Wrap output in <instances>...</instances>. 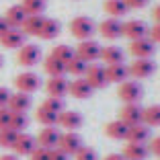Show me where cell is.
<instances>
[{
    "label": "cell",
    "mask_w": 160,
    "mask_h": 160,
    "mask_svg": "<svg viewBox=\"0 0 160 160\" xmlns=\"http://www.w3.org/2000/svg\"><path fill=\"white\" fill-rule=\"evenodd\" d=\"M105 72H107V80L115 82V84H121V82L129 80V68H127L125 62L123 64H111V66L105 68Z\"/></svg>",
    "instance_id": "19"
},
{
    "label": "cell",
    "mask_w": 160,
    "mask_h": 160,
    "mask_svg": "<svg viewBox=\"0 0 160 160\" xmlns=\"http://www.w3.org/2000/svg\"><path fill=\"white\" fill-rule=\"evenodd\" d=\"M117 97L123 103H140V99L144 97V88L136 80H125L117 86Z\"/></svg>",
    "instance_id": "2"
},
{
    "label": "cell",
    "mask_w": 160,
    "mask_h": 160,
    "mask_svg": "<svg viewBox=\"0 0 160 160\" xmlns=\"http://www.w3.org/2000/svg\"><path fill=\"white\" fill-rule=\"evenodd\" d=\"M31 160H49V150H45V148H35L33 152H31V156H29Z\"/></svg>",
    "instance_id": "39"
},
{
    "label": "cell",
    "mask_w": 160,
    "mask_h": 160,
    "mask_svg": "<svg viewBox=\"0 0 160 160\" xmlns=\"http://www.w3.org/2000/svg\"><path fill=\"white\" fill-rule=\"evenodd\" d=\"M21 6L25 8L27 14H43V10H45V0H23Z\"/></svg>",
    "instance_id": "35"
},
{
    "label": "cell",
    "mask_w": 160,
    "mask_h": 160,
    "mask_svg": "<svg viewBox=\"0 0 160 160\" xmlns=\"http://www.w3.org/2000/svg\"><path fill=\"white\" fill-rule=\"evenodd\" d=\"M6 31H10V25L6 23V19H4V17H0V37H2V35H4Z\"/></svg>",
    "instance_id": "46"
},
{
    "label": "cell",
    "mask_w": 160,
    "mask_h": 160,
    "mask_svg": "<svg viewBox=\"0 0 160 160\" xmlns=\"http://www.w3.org/2000/svg\"><path fill=\"white\" fill-rule=\"evenodd\" d=\"M17 136L19 133L10 129V127H4V129H0V148H12L14 142H17Z\"/></svg>",
    "instance_id": "36"
},
{
    "label": "cell",
    "mask_w": 160,
    "mask_h": 160,
    "mask_svg": "<svg viewBox=\"0 0 160 160\" xmlns=\"http://www.w3.org/2000/svg\"><path fill=\"white\" fill-rule=\"evenodd\" d=\"M129 53H132L136 60H144V58H152L154 56V43L150 41L148 37H142V39H136V41H129Z\"/></svg>",
    "instance_id": "9"
},
{
    "label": "cell",
    "mask_w": 160,
    "mask_h": 160,
    "mask_svg": "<svg viewBox=\"0 0 160 160\" xmlns=\"http://www.w3.org/2000/svg\"><path fill=\"white\" fill-rule=\"evenodd\" d=\"M0 68H2V56H0Z\"/></svg>",
    "instance_id": "50"
},
{
    "label": "cell",
    "mask_w": 160,
    "mask_h": 160,
    "mask_svg": "<svg viewBox=\"0 0 160 160\" xmlns=\"http://www.w3.org/2000/svg\"><path fill=\"white\" fill-rule=\"evenodd\" d=\"M8 127H10V129H14L17 133L25 132V129L29 127V117H27V113H10Z\"/></svg>",
    "instance_id": "33"
},
{
    "label": "cell",
    "mask_w": 160,
    "mask_h": 160,
    "mask_svg": "<svg viewBox=\"0 0 160 160\" xmlns=\"http://www.w3.org/2000/svg\"><path fill=\"white\" fill-rule=\"evenodd\" d=\"M148 39L152 43H160V23H154V27L148 29Z\"/></svg>",
    "instance_id": "41"
},
{
    "label": "cell",
    "mask_w": 160,
    "mask_h": 160,
    "mask_svg": "<svg viewBox=\"0 0 160 160\" xmlns=\"http://www.w3.org/2000/svg\"><path fill=\"white\" fill-rule=\"evenodd\" d=\"M127 132H129V125L121 119H115V121H109L105 125V133H107L111 140H127Z\"/></svg>",
    "instance_id": "24"
},
{
    "label": "cell",
    "mask_w": 160,
    "mask_h": 160,
    "mask_svg": "<svg viewBox=\"0 0 160 160\" xmlns=\"http://www.w3.org/2000/svg\"><path fill=\"white\" fill-rule=\"evenodd\" d=\"M31 105H33V101H31V94L27 92H12L10 94V101L6 107L12 111V113H27L29 109H31Z\"/></svg>",
    "instance_id": "15"
},
{
    "label": "cell",
    "mask_w": 160,
    "mask_h": 160,
    "mask_svg": "<svg viewBox=\"0 0 160 160\" xmlns=\"http://www.w3.org/2000/svg\"><path fill=\"white\" fill-rule=\"evenodd\" d=\"M10 94H12V92H10L6 86H0V107H6V105H8Z\"/></svg>",
    "instance_id": "43"
},
{
    "label": "cell",
    "mask_w": 160,
    "mask_h": 160,
    "mask_svg": "<svg viewBox=\"0 0 160 160\" xmlns=\"http://www.w3.org/2000/svg\"><path fill=\"white\" fill-rule=\"evenodd\" d=\"M101 60L107 66H111V64H123L125 62V53H123V49L119 45H107L101 49Z\"/></svg>",
    "instance_id": "23"
},
{
    "label": "cell",
    "mask_w": 160,
    "mask_h": 160,
    "mask_svg": "<svg viewBox=\"0 0 160 160\" xmlns=\"http://www.w3.org/2000/svg\"><path fill=\"white\" fill-rule=\"evenodd\" d=\"M84 123V119H82V115L78 113V111H62L60 115H58V125H62L64 129H68V132H76L80 125Z\"/></svg>",
    "instance_id": "16"
},
{
    "label": "cell",
    "mask_w": 160,
    "mask_h": 160,
    "mask_svg": "<svg viewBox=\"0 0 160 160\" xmlns=\"http://www.w3.org/2000/svg\"><path fill=\"white\" fill-rule=\"evenodd\" d=\"M52 56L58 58L60 62H64V64H68V62H70L76 53H74V49H72L70 45H64V43H62V45H56L52 49Z\"/></svg>",
    "instance_id": "34"
},
{
    "label": "cell",
    "mask_w": 160,
    "mask_h": 160,
    "mask_svg": "<svg viewBox=\"0 0 160 160\" xmlns=\"http://www.w3.org/2000/svg\"><path fill=\"white\" fill-rule=\"evenodd\" d=\"M41 23H43V14H29L27 19H25L23 27H21V31H23L27 37L29 35H39Z\"/></svg>",
    "instance_id": "29"
},
{
    "label": "cell",
    "mask_w": 160,
    "mask_h": 160,
    "mask_svg": "<svg viewBox=\"0 0 160 160\" xmlns=\"http://www.w3.org/2000/svg\"><path fill=\"white\" fill-rule=\"evenodd\" d=\"M17 62L25 68H33L41 62V47L35 45V43H25L17 52Z\"/></svg>",
    "instance_id": "3"
},
{
    "label": "cell",
    "mask_w": 160,
    "mask_h": 160,
    "mask_svg": "<svg viewBox=\"0 0 160 160\" xmlns=\"http://www.w3.org/2000/svg\"><path fill=\"white\" fill-rule=\"evenodd\" d=\"M14 86H17L19 92L33 94L35 90H39V86H41V78H39L35 72H31V70L21 72V74L14 78Z\"/></svg>",
    "instance_id": "6"
},
{
    "label": "cell",
    "mask_w": 160,
    "mask_h": 160,
    "mask_svg": "<svg viewBox=\"0 0 160 160\" xmlns=\"http://www.w3.org/2000/svg\"><path fill=\"white\" fill-rule=\"evenodd\" d=\"M60 33H62L60 21H58V19H47V17H43V23H41V29H39V35H37V37L45 39V41H52V39H56Z\"/></svg>",
    "instance_id": "20"
},
{
    "label": "cell",
    "mask_w": 160,
    "mask_h": 160,
    "mask_svg": "<svg viewBox=\"0 0 160 160\" xmlns=\"http://www.w3.org/2000/svg\"><path fill=\"white\" fill-rule=\"evenodd\" d=\"M148 35V27L144 21H138V19H132V21H125L123 23V37H127L129 41H136V39H142Z\"/></svg>",
    "instance_id": "12"
},
{
    "label": "cell",
    "mask_w": 160,
    "mask_h": 160,
    "mask_svg": "<svg viewBox=\"0 0 160 160\" xmlns=\"http://www.w3.org/2000/svg\"><path fill=\"white\" fill-rule=\"evenodd\" d=\"M0 43L6 49H21V47L27 43V35L21 31V29H10L6 31L2 37H0Z\"/></svg>",
    "instance_id": "14"
},
{
    "label": "cell",
    "mask_w": 160,
    "mask_h": 160,
    "mask_svg": "<svg viewBox=\"0 0 160 160\" xmlns=\"http://www.w3.org/2000/svg\"><path fill=\"white\" fill-rule=\"evenodd\" d=\"M82 146H84V144H82V138H80V133H76V132L60 133V140H58V148H60L62 152H66L68 156H74Z\"/></svg>",
    "instance_id": "8"
},
{
    "label": "cell",
    "mask_w": 160,
    "mask_h": 160,
    "mask_svg": "<svg viewBox=\"0 0 160 160\" xmlns=\"http://www.w3.org/2000/svg\"><path fill=\"white\" fill-rule=\"evenodd\" d=\"M97 31V25H94L92 19L88 17H76V19L70 21V33L74 35L76 39L84 41V39H90Z\"/></svg>",
    "instance_id": "1"
},
{
    "label": "cell",
    "mask_w": 160,
    "mask_h": 160,
    "mask_svg": "<svg viewBox=\"0 0 160 160\" xmlns=\"http://www.w3.org/2000/svg\"><path fill=\"white\" fill-rule=\"evenodd\" d=\"M49 160H70V156L62 152L60 148H53V150H49Z\"/></svg>",
    "instance_id": "42"
},
{
    "label": "cell",
    "mask_w": 160,
    "mask_h": 160,
    "mask_svg": "<svg viewBox=\"0 0 160 160\" xmlns=\"http://www.w3.org/2000/svg\"><path fill=\"white\" fill-rule=\"evenodd\" d=\"M142 117H144V109L140 107V103H125L119 113V119L125 121L127 125H136V123H142Z\"/></svg>",
    "instance_id": "13"
},
{
    "label": "cell",
    "mask_w": 160,
    "mask_h": 160,
    "mask_svg": "<svg viewBox=\"0 0 160 160\" xmlns=\"http://www.w3.org/2000/svg\"><path fill=\"white\" fill-rule=\"evenodd\" d=\"M35 117H37V121L41 123V125H45V127H53V125H58V113L49 111V109L43 107V105L37 109Z\"/></svg>",
    "instance_id": "32"
},
{
    "label": "cell",
    "mask_w": 160,
    "mask_h": 160,
    "mask_svg": "<svg viewBox=\"0 0 160 160\" xmlns=\"http://www.w3.org/2000/svg\"><path fill=\"white\" fill-rule=\"evenodd\" d=\"M43 107H47L49 111H53V113L60 115L64 109H66V103H64V99L62 97H47L45 103H43Z\"/></svg>",
    "instance_id": "37"
},
{
    "label": "cell",
    "mask_w": 160,
    "mask_h": 160,
    "mask_svg": "<svg viewBox=\"0 0 160 160\" xmlns=\"http://www.w3.org/2000/svg\"><path fill=\"white\" fill-rule=\"evenodd\" d=\"M148 150H150L152 154H156V156L160 158V136H156L154 140L150 142V148H148Z\"/></svg>",
    "instance_id": "45"
},
{
    "label": "cell",
    "mask_w": 160,
    "mask_h": 160,
    "mask_svg": "<svg viewBox=\"0 0 160 160\" xmlns=\"http://www.w3.org/2000/svg\"><path fill=\"white\" fill-rule=\"evenodd\" d=\"M127 4V8H144L148 4V0H123Z\"/></svg>",
    "instance_id": "44"
},
{
    "label": "cell",
    "mask_w": 160,
    "mask_h": 160,
    "mask_svg": "<svg viewBox=\"0 0 160 160\" xmlns=\"http://www.w3.org/2000/svg\"><path fill=\"white\" fill-rule=\"evenodd\" d=\"M99 33L105 39H109V41H115V39H119L123 35V23L119 19H111L109 17V19H105L99 25Z\"/></svg>",
    "instance_id": "11"
},
{
    "label": "cell",
    "mask_w": 160,
    "mask_h": 160,
    "mask_svg": "<svg viewBox=\"0 0 160 160\" xmlns=\"http://www.w3.org/2000/svg\"><path fill=\"white\" fill-rule=\"evenodd\" d=\"M103 8H105V12H107L111 19H119V17H125L127 10H129L123 0H105Z\"/></svg>",
    "instance_id": "27"
},
{
    "label": "cell",
    "mask_w": 160,
    "mask_h": 160,
    "mask_svg": "<svg viewBox=\"0 0 160 160\" xmlns=\"http://www.w3.org/2000/svg\"><path fill=\"white\" fill-rule=\"evenodd\" d=\"M82 78L92 86V90H101V88H105V86L109 84L107 72H105V68L99 66V64H90V66L86 68V72H84Z\"/></svg>",
    "instance_id": "7"
},
{
    "label": "cell",
    "mask_w": 160,
    "mask_h": 160,
    "mask_svg": "<svg viewBox=\"0 0 160 160\" xmlns=\"http://www.w3.org/2000/svg\"><path fill=\"white\" fill-rule=\"evenodd\" d=\"M152 14H154V21H156V23H160V4L154 8V12H152Z\"/></svg>",
    "instance_id": "49"
},
{
    "label": "cell",
    "mask_w": 160,
    "mask_h": 160,
    "mask_svg": "<svg viewBox=\"0 0 160 160\" xmlns=\"http://www.w3.org/2000/svg\"><path fill=\"white\" fill-rule=\"evenodd\" d=\"M76 160H99V156H97V150L94 148H88V146H82L78 152L74 154Z\"/></svg>",
    "instance_id": "38"
},
{
    "label": "cell",
    "mask_w": 160,
    "mask_h": 160,
    "mask_svg": "<svg viewBox=\"0 0 160 160\" xmlns=\"http://www.w3.org/2000/svg\"><path fill=\"white\" fill-rule=\"evenodd\" d=\"M148 136H150V127L144 125V123H136V125H129V132H127V142L146 144Z\"/></svg>",
    "instance_id": "26"
},
{
    "label": "cell",
    "mask_w": 160,
    "mask_h": 160,
    "mask_svg": "<svg viewBox=\"0 0 160 160\" xmlns=\"http://www.w3.org/2000/svg\"><path fill=\"white\" fill-rule=\"evenodd\" d=\"M68 82L66 76H49V80L45 82V90L49 97H62L64 99V94L68 92Z\"/></svg>",
    "instance_id": "18"
},
{
    "label": "cell",
    "mask_w": 160,
    "mask_h": 160,
    "mask_svg": "<svg viewBox=\"0 0 160 160\" xmlns=\"http://www.w3.org/2000/svg\"><path fill=\"white\" fill-rule=\"evenodd\" d=\"M37 148V138L31 136V133L27 132H21L19 136H17V142H14V154L17 156H31V152Z\"/></svg>",
    "instance_id": "10"
},
{
    "label": "cell",
    "mask_w": 160,
    "mask_h": 160,
    "mask_svg": "<svg viewBox=\"0 0 160 160\" xmlns=\"http://www.w3.org/2000/svg\"><path fill=\"white\" fill-rule=\"evenodd\" d=\"M43 70H45L49 76H64L66 74V64L49 53V56L43 60Z\"/></svg>",
    "instance_id": "28"
},
{
    "label": "cell",
    "mask_w": 160,
    "mask_h": 160,
    "mask_svg": "<svg viewBox=\"0 0 160 160\" xmlns=\"http://www.w3.org/2000/svg\"><path fill=\"white\" fill-rule=\"evenodd\" d=\"M0 160H19V156H17V154H2Z\"/></svg>",
    "instance_id": "47"
},
{
    "label": "cell",
    "mask_w": 160,
    "mask_h": 160,
    "mask_svg": "<svg viewBox=\"0 0 160 160\" xmlns=\"http://www.w3.org/2000/svg\"><path fill=\"white\" fill-rule=\"evenodd\" d=\"M127 68H129V78H136V80L150 78V76L156 72V64L152 62V58L133 60L132 64H127Z\"/></svg>",
    "instance_id": "5"
},
{
    "label": "cell",
    "mask_w": 160,
    "mask_h": 160,
    "mask_svg": "<svg viewBox=\"0 0 160 160\" xmlns=\"http://www.w3.org/2000/svg\"><path fill=\"white\" fill-rule=\"evenodd\" d=\"M88 66H90V64H86L84 60H80L78 56H74V58H72V60L66 64V72H68V74H72V76H76V78H82Z\"/></svg>",
    "instance_id": "31"
},
{
    "label": "cell",
    "mask_w": 160,
    "mask_h": 160,
    "mask_svg": "<svg viewBox=\"0 0 160 160\" xmlns=\"http://www.w3.org/2000/svg\"><path fill=\"white\" fill-rule=\"evenodd\" d=\"M27 17H29V14L25 12V8L21 4H12L8 10H6V17H4V19H6V23L10 25V29H21Z\"/></svg>",
    "instance_id": "25"
},
{
    "label": "cell",
    "mask_w": 160,
    "mask_h": 160,
    "mask_svg": "<svg viewBox=\"0 0 160 160\" xmlns=\"http://www.w3.org/2000/svg\"><path fill=\"white\" fill-rule=\"evenodd\" d=\"M142 123L148 127H158L160 125V105H150V107L144 109Z\"/></svg>",
    "instance_id": "30"
},
{
    "label": "cell",
    "mask_w": 160,
    "mask_h": 160,
    "mask_svg": "<svg viewBox=\"0 0 160 160\" xmlns=\"http://www.w3.org/2000/svg\"><path fill=\"white\" fill-rule=\"evenodd\" d=\"M101 49H103V47L94 41V39H84V41L78 43V47L74 49V53L80 58V60H84L86 64H92V62L101 60Z\"/></svg>",
    "instance_id": "4"
},
{
    "label": "cell",
    "mask_w": 160,
    "mask_h": 160,
    "mask_svg": "<svg viewBox=\"0 0 160 160\" xmlns=\"http://www.w3.org/2000/svg\"><path fill=\"white\" fill-rule=\"evenodd\" d=\"M10 111L8 107H0V129H4V127H8V121H10Z\"/></svg>",
    "instance_id": "40"
},
{
    "label": "cell",
    "mask_w": 160,
    "mask_h": 160,
    "mask_svg": "<svg viewBox=\"0 0 160 160\" xmlns=\"http://www.w3.org/2000/svg\"><path fill=\"white\" fill-rule=\"evenodd\" d=\"M60 129H56V125L53 127H45V129H41L37 136V146L39 148H45V150H53V148H58V140H60Z\"/></svg>",
    "instance_id": "17"
},
{
    "label": "cell",
    "mask_w": 160,
    "mask_h": 160,
    "mask_svg": "<svg viewBox=\"0 0 160 160\" xmlns=\"http://www.w3.org/2000/svg\"><path fill=\"white\" fill-rule=\"evenodd\" d=\"M150 154L146 144H138V142H127L123 148V158L125 160H146V156Z\"/></svg>",
    "instance_id": "21"
},
{
    "label": "cell",
    "mask_w": 160,
    "mask_h": 160,
    "mask_svg": "<svg viewBox=\"0 0 160 160\" xmlns=\"http://www.w3.org/2000/svg\"><path fill=\"white\" fill-rule=\"evenodd\" d=\"M105 160H125V158H123V154H109Z\"/></svg>",
    "instance_id": "48"
},
{
    "label": "cell",
    "mask_w": 160,
    "mask_h": 160,
    "mask_svg": "<svg viewBox=\"0 0 160 160\" xmlns=\"http://www.w3.org/2000/svg\"><path fill=\"white\" fill-rule=\"evenodd\" d=\"M68 92H70L74 99L82 101V99H88L90 94H92V86H90L84 78H76L68 84Z\"/></svg>",
    "instance_id": "22"
}]
</instances>
